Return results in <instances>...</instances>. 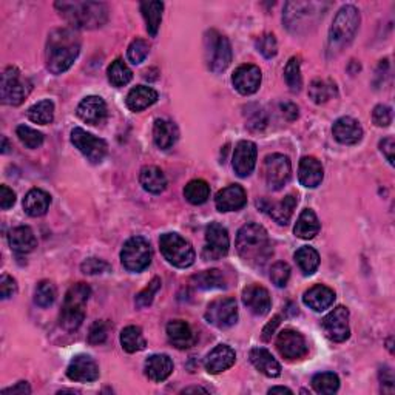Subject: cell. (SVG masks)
<instances>
[{"label":"cell","instance_id":"cell-19","mask_svg":"<svg viewBox=\"0 0 395 395\" xmlns=\"http://www.w3.org/2000/svg\"><path fill=\"white\" fill-rule=\"evenodd\" d=\"M242 302L257 317H264L272 307L269 290L259 284H252L242 290Z\"/></svg>","mask_w":395,"mask_h":395},{"label":"cell","instance_id":"cell-63","mask_svg":"<svg viewBox=\"0 0 395 395\" xmlns=\"http://www.w3.org/2000/svg\"><path fill=\"white\" fill-rule=\"evenodd\" d=\"M10 151V144H8V139L4 136L2 138V153H8Z\"/></svg>","mask_w":395,"mask_h":395},{"label":"cell","instance_id":"cell-38","mask_svg":"<svg viewBox=\"0 0 395 395\" xmlns=\"http://www.w3.org/2000/svg\"><path fill=\"white\" fill-rule=\"evenodd\" d=\"M121 344L122 349L129 354H134V352H139L142 349H146L147 343L144 338V334L142 329L138 326H127L121 332Z\"/></svg>","mask_w":395,"mask_h":395},{"label":"cell","instance_id":"cell-36","mask_svg":"<svg viewBox=\"0 0 395 395\" xmlns=\"http://www.w3.org/2000/svg\"><path fill=\"white\" fill-rule=\"evenodd\" d=\"M139 6H141V13L146 19V27L148 35L151 37H156L159 27H161L164 4L156 2V0H150V2H141Z\"/></svg>","mask_w":395,"mask_h":395},{"label":"cell","instance_id":"cell-64","mask_svg":"<svg viewBox=\"0 0 395 395\" xmlns=\"http://www.w3.org/2000/svg\"><path fill=\"white\" fill-rule=\"evenodd\" d=\"M182 392L184 394H190V392H204L206 394L207 391L204 388H187V389H184Z\"/></svg>","mask_w":395,"mask_h":395},{"label":"cell","instance_id":"cell-49","mask_svg":"<svg viewBox=\"0 0 395 395\" xmlns=\"http://www.w3.org/2000/svg\"><path fill=\"white\" fill-rule=\"evenodd\" d=\"M161 289V280L159 278H153L147 288L144 290H141L138 295H136V300H134V305H136L138 309H144V307H148L151 302H153V298L156 295V292Z\"/></svg>","mask_w":395,"mask_h":395},{"label":"cell","instance_id":"cell-32","mask_svg":"<svg viewBox=\"0 0 395 395\" xmlns=\"http://www.w3.org/2000/svg\"><path fill=\"white\" fill-rule=\"evenodd\" d=\"M139 182L142 189L153 195H159L167 189V178L161 169L155 165H147L139 173Z\"/></svg>","mask_w":395,"mask_h":395},{"label":"cell","instance_id":"cell-13","mask_svg":"<svg viewBox=\"0 0 395 395\" xmlns=\"http://www.w3.org/2000/svg\"><path fill=\"white\" fill-rule=\"evenodd\" d=\"M206 320L220 329H227L238 322L237 301L229 297L218 298L210 302L206 310Z\"/></svg>","mask_w":395,"mask_h":395},{"label":"cell","instance_id":"cell-41","mask_svg":"<svg viewBox=\"0 0 395 395\" xmlns=\"http://www.w3.org/2000/svg\"><path fill=\"white\" fill-rule=\"evenodd\" d=\"M107 76H108V82H110L112 86L116 88L125 87L133 79L131 70L129 69L127 64L122 61V59H116L114 62H112V65L108 66Z\"/></svg>","mask_w":395,"mask_h":395},{"label":"cell","instance_id":"cell-60","mask_svg":"<svg viewBox=\"0 0 395 395\" xmlns=\"http://www.w3.org/2000/svg\"><path fill=\"white\" fill-rule=\"evenodd\" d=\"M281 112L285 119H289V121H295L298 117V107L292 102L281 104Z\"/></svg>","mask_w":395,"mask_h":395},{"label":"cell","instance_id":"cell-47","mask_svg":"<svg viewBox=\"0 0 395 395\" xmlns=\"http://www.w3.org/2000/svg\"><path fill=\"white\" fill-rule=\"evenodd\" d=\"M16 134H18L19 141L27 148L35 150L44 144V134L35 129L28 127V125H19V127L16 129Z\"/></svg>","mask_w":395,"mask_h":395},{"label":"cell","instance_id":"cell-16","mask_svg":"<svg viewBox=\"0 0 395 395\" xmlns=\"http://www.w3.org/2000/svg\"><path fill=\"white\" fill-rule=\"evenodd\" d=\"M261 79H263L261 70H259L257 65H252V64L238 66L232 76L233 87L237 88L238 93L244 96L257 93L259 90V86H261Z\"/></svg>","mask_w":395,"mask_h":395},{"label":"cell","instance_id":"cell-4","mask_svg":"<svg viewBox=\"0 0 395 395\" xmlns=\"http://www.w3.org/2000/svg\"><path fill=\"white\" fill-rule=\"evenodd\" d=\"M90 295L91 289L86 283L74 284L66 292L61 310V326L66 332H74L81 327L86 318V306Z\"/></svg>","mask_w":395,"mask_h":395},{"label":"cell","instance_id":"cell-7","mask_svg":"<svg viewBox=\"0 0 395 395\" xmlns=\"http://www.w3.org/2000/svg\"><path fill=\"white\" fill-rule=\"evenodd\" d=\"M159 247H161L163 257L172 266L186 269L195 263V249L191 247L187 240H184L178 233H164L159 238Z\"/></svg>","mask_w":395,"mask_h":395},{"label":"cell","instance_id":"cell-62","mask_svg":"<svg viewBox=\"0 0 395 395\" xmlns=\"http://www.w3.org/2000/svg\"><path fill=\"white\" fill-rule=\"evenodd\" d=\"M276 392H280V394H292V391L289 388H283V386H276V388H272V389H269V394H276Z\"/></svg>","mask_w":395,"mask_h":395},{"label":"cell","instance_id":"cell-46","mask_svg":"<svg viewBox=\"0 0 395 395\" xmlns=\"http://www.w3.org/2000/svg\"><path fill=\"white\" fill-rule=\"evenodd\" d=\"M57 292L52 281H40L35 292V302L39 307H49L56 301Z\"/></svg>","mask_w":395,"mask_h":395},{"label":"cell","instance_id":"cell-61","mask_svg":"<svg viewBox=\"0 0 395 395\" xmlns=\"http://www.w3.org/2000/svg\"><path fill=\"white\" fill-rule=\"evenodd\" d=\"M278 324H280V317L276 315V317H273V320L264 327V331H263V340L264 341H269V340L272 338V335L276 331V327H278Z\"/></svg>","mask_w":395,"mask_h":395},{"label":"cell","instance_id":"cell-48","mask_svg":"<svg viewBox=\"0 0 395 395\" xmlns=\"http://www.w3.org/2000/svg\"><path fill=\"white\" fill-rule=\"evenodd\" d=\"M148 53H150L148 42L144 40V39H134L129 47L127 56H129V61L131 64L139 65L141 62L146 61V57L148 56Z\"/></svg>","mask_w":395,"mask_h":395},{"label":"cell","instance_id":"cell-5","mask_svg":"<svg viewBox=\"0 0 395 395\" xmlns=\"http://www.w3.org/2000/svg\"><path fill=\"white\" fill-rule=\"evenodd\" d=\"M360 27V13L355 6L346 5L335 16L329 31L331 49H340L349 45Z\"/></svg>","mask_w":395,"mask_h":395},{"label":"cell","instance_id":"cell-53","mask_svg":"<svg viewBox=\"0 0 395 395\" xmlns=\"http://www.w3.org/2000/svg\"><path fill=\"white\" fill-rule=\"evenodd\" d=\"M108 326L105 322H95L90 327L88 332V343L90 344H102L107 340Z\"/></svg>","mask_w":395,"mask_h":395},{"label":"cell","instance_id":"cell-11","mask_svg":"<svg viewBox=\"0 0 395 395\" xmlns=\"http://www.w3.org/2000/svg\"><path fill=\"white\" fill-rule=\"evenodd\" d=\"M71 144L93 164L102 163L108 151V146L104 139L96 138L95 134L79 127L73 129L71 131Z\"/></svg>","mask_w":395,"mask_h":395},{"label":"cell","instance_id":"cell-42","mask_svg":"<svg viewBox=\"0 0 395 395\" xmlns=\"http://www.w3.org/2000/svg\"><path fill=\"white\" fill-rule=\"evenodd\" d=\"M28 117L31 122L39 125H48L54 119V104L49 99L40 100V102L30 107Z\"/></svg>","mask_w":395,"mask_h":395},{"label":"cell","instance_id":"cell-3","mask_svg":"<svg viewBox=\"0 0 395 395\" xmlns=\"http://www.w3.org/2000/svg\"><path fill=\"white\" fill-rule=\"evenodd\" d=\"M54 6L74 30H95L108 19V8L102 2H57Z\"/></svg>","mask_w":395,"mask_h":395},{"label":"cell","instance_id":"cell-1","mask_svg":"<svg viewBox=\"0 0 395 395\" xmlns=\"http://www.w3.org/2000/svg\"><path fill=\"white\" fill-rule=\"evenodd\" d=\"M81 53V36L74 28H56L49 33L45 47L47 69L62 74L74 64Z\"/></svg>","mask_w":395,"mask_h":395},{"label":"cell","instance_id":"cell-2","mask_svg":"<svg viewBox=\"0 0 395 395\" xmlns=\"http://www.w3.org/2000/svg\"><path fill=\"white\" fill-rule=\"evenodd\" d=\"M237 250L244 261L254 267H263L272 257V246L263 225L249 223L238 230Z\"/></svg>","mask_w":395,"mask_h":395},{"label":"cell","instance_id":"cell-17","mask_svg":"<svg viewBox=\"0 0 395 395\" xmlns=\"http://www.w3.org/2000/svg\"><path fill=\"white\" fill-rule=\"evenodd\" d=\"M257 155L258 150L257 146L252 141H240L233 151V170L241 178H247V176L254 172L257 165Z\"/></svg>","mask_w":395,"mask_h":395},{"label":"cell","instance_id":"cell-59","mask_svg":"<svg viewBox=\"0 0 395 395\" xmlns=\"http://www.w3.org/2000/svg\"><path fill=\"white\" fill-rule=\"evenodd\" d=\"M8 394H11V395H28V394H31V388H30L27 382H19L18 384H14L13 388H8V389L2 391V395H8Z\"/></svg>","mask_w":395,"mask_h":395},{"label":"cell","instance_id":"cell-24","mask_svg":"<svg viewBox=\"0 0 395 395\" xmlns=\"http://www.w3.org/2000/svg\"><path fill=\"white\" fill-rule=\"evenodd\" d=\"M235 360H237L235 350L227 344H220L206 357L204 366L208 374H221L235 365Z\"/></svg>","mask_w":395,"mask_h":395},{"label":"cell","instance_id":"cell-39","mask_svg":"<svg viewBox=\"0 0 395 395\" xmlns=\"http://www.w3.org/2000/svg\"><path fill=\"white\" fill-rule=\"evenodd\" d=\"M295 261L301 269V272L306 276H309V275H314L317 272L318 266H320V255H318V252L314 247L302 246L297 250Z\"/></svg>","mask_w":395,"mask_h":395},{"label":"cell","instance_id":"cell-21","mask_svg":"<svg viewBox=\"0 0 395 395\" xmlns=\"http://www.w3.org/2000/svg\"><path fill=\"white\" fill-rule=\"evenodd\" d=\"M246 204V190L238 186V184H232V186L220 190L215 196V206L220 212H237Z\"/></svg>","mask_w":395,"mask_h":395},{"label":"cell","instance_id":"cell-6","mask_svg":"<svg viewBox=\"0 0 395 395\" xmlns=\"http://www.w3.org/2000/svg\"><path fill=\"white\" fill-rule=\"evenodd\" d=\"M204 56L210 71H225L232 62V45L229 39L216 30L207 31L204 36Z\"/></svg>","mask_w":395,"mask_h":395},{"label":"cell","instance_id":"cell-44","mask_svg":"<svg viewBox=\"0 0 395 395\" xmlns=\"http://www.w3.org/2000/svg\"><path fill=\"white\" fill-rule=\"evenodd\" d=\"M312 388L317 394L329 395L335 394L340 388V378L334 372H322L312 378Z\"/></svg>","mask_w":395,"mask_h":395},{"label":"cell","instance_id":"cell-58","mask_svg":"<svg viewBox=\"0 0 395 395\" xmlns=\"http://www.w3.org/2000/svg\"><path fill=\"white\" fill-rule=\"evenodd\" d=\"M378 377H380V382L383 386H388L389 388V392L394 391V372H392V369L389 366H383L380 369V374H378Z\"/></svg>","mask_w":395,"mask_h":395},{"label":"cell","instance_id":"cell-57","mask_svg":"<svg viewBox=\"0 0 395 395\" xmlns=\"http://www.w3.org/2000/svg\"><path fill=\"white\" fill-rule=\"evenodd\" d=\"M380 150H382V153L384 155V158L388 159V163L391 165H394V150H395V141H394V138L392 136L384 138L380 142Z\"/></svg>","mask_w":395,"mask_h":395},{"label":"cell","instance_id":"cell-51","mask_svg":"<svg viewBox=\"0 0 395 395\" xmlns=\"http://www.w3.org/2000/svg\"><path fill=\"white\" fill-rule=\"evenodd\" d=\"M290 278V267L288 263L278 261L275 263L271 269V281L276 285V288H284Z\"/></svg>","mask_w":395,"mask_h":395},{"label":"cell","instance_id":"cell-10","mask_svg":"<svg viewBox=\"0 0 395 395\" xmlns=\"http://www.w3.org/2000/svg\"><path fill=\"white\" fill-rule=\"evenodd\" d=\"M263 175L267 187L271 190H281L292 176V165L288 156L281 153L269 155L264 159Z\"/></svg>","mask_w":395,"mask_h":395},{"label":"cell","instance_id":"cell-33","mask_svg":"<svg viewBox=\"0 0 395 395\" xmlns=\"http://www.w3.org/2000/svg\"><path fill=\"white\" fill-rule=\"evenodd\" d=\"M178 138H179V131L173 122L165 119H156L153 127V139H155V144L161 150L172 148L176 144Z\"/></svg>","mask_w":395,"mask_h":395},{"label":"cell","instance_id":"cell-29","mask_svg":"<svg viewBox=\"0 0 395 395\" xmlns=\"http://www.w3.org/2000/svg\"><path fill=\"white\" fill-rule=\"evenodd\" d=\"M250 361L255 366L257 371L264 374L266 377H280L281 365L276 361V358L264 348H254L250 350Z\"/></svg>","mask_w":395,"mask_h":395},{"label":"cell","instance_id":"cell-30","mask_svg":"<svg viewBox=\"0 0 395 395\" xmlns=\"http://www.w3.org/2000/svg\"><path fill=\"white\" fill-rule=\"evenodd\" d=\"M173 372V361L169 355L156 354L147 358L146 361V375L151 382L161 383L170 377Z\"/></svg>","mask_w":395,"mask_h":395},{"label":"cell","instance_id":"cell-52","mask_svg":"<svg viewBox=\"0 0 395 395\" xmlns=\"http://www.w3.org/2000/svg\"><path fill=\"white\" fill-rule=\"evenodd\" d=\"M110 269H112L110 264L99 258H88L81 266V271L86 275H100V273L108 272Z\"/></svg>","mask_w":395,"mask_h":395},{"label":"cell","instance_id":"cell-37","mask_svg":"<svg viewBox=\"0 0 395 395\" xmlns=\"http://www.w3.org/2000/svg\"><path fill=\"white\" fill-rule=\"evenodd\" d=\"M190 283L201 290H212V289H223L225 288L224 275L213 269V271H204L191 276Z\"/></svg>","mask_w":395,"mask_h":395},{"label":"cell","instance_id":"cell-15","mask_svg":"<svg viewBox=\"0 0 395 395\" xmlns=\"http://www.w3.org/2000/svg\"><path fill=\"white\" fill-rule=\"evenodd\" d=\"M276 349L285 360H300L307 354V343L300 332L284 329L276 338Z\"/></svg>","mask_w":395,"mask_h":395},{"label":"cell","instance_id":"cell-20","mask_svg":"<svg viewBox=\"0 0 395 395\" xmlns=\"http://www.w3.org/2000/svg\"><path fill=\"white\" fill-rule=\"evenodd\" d=\"M297 204H298V199L295 195H288L284 199L278 201V203H271V201L267 199L258 201V207L263 208V212H266L275 223H278L280 225H288L290 223V218Z\"/></svg>","mask_w":395,"mask_h":395},{"label":"cell","instance_id":"cell-43","mask_svg":"<svg viewBox=\"0 0 395 395\" xmlns=\"http://www.w3.org/2000/svg\"><path fill=\"white\" fill-rule=\"evenodd\" d=\"M335 95H337V87L331 81L317 79L309 87V96L315 104H324Z\"/></svg>","mask_w":395,"mask_h":395},{"label":"cell","instance_id":"cell-55","mask_svg":"<svg viewBox=\"0 0 395 395\" xmlns=\"http://www.w3.org/2000/svg\"><path fill=\"white\" fill-rule=\"evenodd\" d=\"M18 293V283L13 278V276L4 273L2 278H0V295L4 300H8L14 297Z\"/></svg>","mask_w":395,"mask_h":395},{"label":"cell","instance_id":"cell-56","mask_svg":"<svg viewBox=\"0 0 395 395\" xmlns=\"http://www.w3.org/2000/svg\"><path fill=\"white\" fill-rule=\"evenodd\" d=\"M16 203V193L6 186H0V207L2 210H8Z\"/></svg>","mask_w":395,"mask_h":395},{"label":"cell","instance_id":"cell-50","mask_svg":"<svg viewBox=\"0 0 395 395\" xmlns=\"http://www.w3.org/2000/svg\"><path fill=\"white\" fill-rule=\"evenodd\" d=\"M257 49L261 53L266 59H272L278 53V44H276V39L271 33H266V35L259 36L255 42Z\"/></svg>","mask_w":395,"mask_h":395},{"label":"cell","instance_id":"cell-12","mask_svg":"<svg viewBox=\"0 0 395 395\" xmlns=\"http://www.w3.org/2000/svg\"><path fill=\"white\" fill-rule=\"evenodd\" d=\"M230 238L225 227L212 223L206 230V246L203 249V258L206 261H216L229 254Z\"/></svg>","mask_w":395,"mask_h":395},{"label":"cell","instance_id":"cell-31","mask_svg":"<svg viewBox=\"0 0 395 395\" xmlns=\"http://www.w3.org/2000/svg\"><path fill=\"white\" fill-rule=\"evenodd\" d=\"M49 204H52V196L40 189L30 190L23 198L25 213L33 218L44 216L47 213V210L49 208Z\"/></svg>","mask_w":395,"mask_h":395},{"label":"cell","instance_id":"cell-27","mask_svg":"<svg viewBox=\"0 0 395 395\" xmlns=\"http://www.w3.org/2000/svg\"><path fill=\"white\" fill-rule=\"evenodd\" d=\"M167 338L176 349H189L196 341L190 324L182 320H173L167 324Z\"/></svg>","mask_w":395,"mask_h":395},{"label":"cell","instance_id":"cell-35","mask_svg":"<svg viewBox=\"0 0 395 395\" xmlns=\"http://www.w3.org/2000/svg\"><path fill=\"white\" fill-rule=\"evenodd\" d=\"M295 235L301 240H312L315 238V235L320 232V221H318V216L312 208H305L300 213L295 229H293Z\"/></svg>","mask_w":395,"mask_h":395},{"label":"cell","instance_id":"cell-26","mask_svg":"<svg viewBox=\"0 0 395 395\" xmlns=\"http://www.w3.org/2000/svg\"><path fill=\"white\" fill-rule=\"evenodd\" d=\"M335 301V292L323 284H315L314 288L305 292L302 295V302L309 307L315 310V312H323V310L329 309Z\"/></svg>","mask_w":395,"mask_h":395},{"label":"cell","instance_id":"cell-25","mask_svg":"<svg viewBox=\"0 0 395 395\" xmlns=\"http://www.w3.org/2000/svg\"><path fill=\"white\" fill-rule=\"evenodd\" d=\"M323 165L314 156H305L300 161L298 167V179L302 187L315 189L323 181Z\"/></svg>","mask_w":395,"mask_h":395},{"label":"cell","instance_id":"cell-28","mask_svg":"<svg viewBox=\"0 0 395 395\" xmlns=\"http://www.w3.org/2000/svg\"><path fill=\"white\" fill-rule=\"evenodd\" d=\"M8 241H10L11 250L19 255L31 254V252L37 247V240L35 237V232L27 225H20L13 229L10 235H8Z\"/></svg>","mask_w":395,"mask_h":395},{"label":"cell","instance_id":"cell-54","mask_svg":"<svg viewBox=\"0 0 395 395\" xmlns=\"http://www.w3.org/2000/svg\"><path fill=\"white\" fill-rule=\"evenodd\" d=\"M372 121L377 127H388L392 122V110L388 105H377L372 112Z\"/></svg>","mask_w":395,"mask_h":395},{"label":"cell","instance_id":"cell-34","mask_svg":"<svg viewBox=\"0 0 395 395\" xmlns=\"http://www.w3.org/2000/svg\"><path fill=\"white\" fill-rule=\"evenodd\" d=\"M158 100V93L150 87L146 86H138L130 90L127 95V107L131 112L138 113L146 110L150 105H153Z\"/></svg>","mask_w":395,"mask_h":395},{"label":"cell","instance_id":"cell-9","mask_svg":"<svg viewBox=\"0 0 395 395\" xmlns=\"http://www.w3.org/2000/svg\"><path fill=\"white\" fill-rule=\"evenodd\" d=\"M121 261L129 272H142L151 263L150 242L142 237H133L125 241L121 252Z\"/></svg>","mask_w":395,"mask_h":395},{"label":"cell","instance_id":"cell-8","mask_svg":"<svg viewBox=\"0 0 395 395\" xmlns=\"http://www.w3.org/2000/svg\"><path fill=\"white\" fill-rule=\"evenodd\" d=\"M31 91V82L25 79L18 66H8L2 74L0 83V98L6 105L18 107L28 98Z\"/></svg>","mask_w":395,"mask_h":395},{"label":"cell","instance_id":"cell-14","mask_svg":"<svg viewBox=\"0 0 395 395\" xmlns=\"http://www.w3.org/2000/svg\"><path fill=\"white\" fill-rule=\"evenodd\" d=\"M322 327L326 334V337L329 340L335 343L346 341L350 337L349 310L344 306L335 307L332 312H329L323 318Z\"/></svg>","mask_w":395,"mask_h":395},{"label":"cell","instance_id":"cell-22","mask_svg":"<svg viewBox=\"0 0 395 395\" xmlns=\"http://www.w3.org/2000/svg\"><path fill=\"white\" fill-rule=\"evenodd\" d=\"M76 113L83 122L90 125H100L107 119V104L99 96H87L81 100Z\"/></svg>","mask_w":395,"mask_h":395},{"label":"cell","instance_id":"cell-18","mask_svg":"<svg viewBox=\"0 0 395 395\" xmlns=\"http://www.w3.org/2000/svg\"><path fill=\"white\" fill-rule=\"evenodd\" d=\"M66 377L79 383L96 382L99 378V366L90 355H76L66 367Z\"/></svg>","mask_w":395,"mask_h":395},{"label":"cell","instance_id":"cell-40","mask_svg":"<svg viewBox=\"0 0 395 395\" xmlns=\"http://www.w3.org/2000/svg\"><path fill=\"white\" fill-rule=\"evenodd\" d=\"M184 196L193 206L204 204L210 198V186L203 179H193L184 187Z\"/></svg>","mask_w":395,"mask_h":395},{"label":"cell","instance_id":"cell-23","mask_svg":"<svg viewBox=\"0 0 395 395\" xmlns=\"http://www.w3.org/2000/svg\"><path fill=\"white\" fill-rule=\"evenodd\" d=\"M334 138L343 146H355L363 138V129L354 117L343 116L334 122L332 127Z\"/></svg>","mask_w":395,"mask_h":395},{"label":"cell","instance_id":"cell-45","mask_svg":"<svg viewBox=\"0 0 395 395\" xmlns=\"http://www.w3.org/2000/svg\"><path fill=\"white\" fill-rule=\"evenodd\" d=\"M284 79L288 87L293 93H298L302 87V78H301V62L300 57H292L284 69Z\"/></svg>","mask_w":395,"mask_h":395}]
</instances>
